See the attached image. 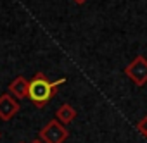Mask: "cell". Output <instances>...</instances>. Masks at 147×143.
<instances>
[{"instance_id": "obj_6", "label": "cell", "mask_w": 147, "mask_h": 143, "mask_svg": "<svg viewBox=\"0 0 147 143\" xmlns=\"http://www.w3.org/2000/svg\"><path fill=\"white\" fill-rule=\"evenodd\" d=\"M75 117H76V110L73 109L69 104H62L57 109V112H55V119L59 122H62V124H69Z\"/></svg>"}, {"instance_id": "obj_3", "label": "cell", "mask_w": 147, "mask_h": 143, "mask_svg": "<svg viewBox=\"0 0 147 143\" xmlns=\"http://www.w3.org/2000/svg\"><path fill=\"white\" fill-rule=\"evenodd\" d=\"M125 74L135 86H145L147 83V59L144 55L135 57L126 67H125Z\"/></svg>"}, {"instance_id": "obj_10", "label": "cell", "mask_w": 147, "mask_h": 143, "mask_svg": "<svg viewBox=\"0 0 147 143\" xmlns=\"http://www.w3.org/2000/svg\"><path fill=\"white\" fill-rule=\"evenodd\" d=\"M0 138H2V133H0Z\"/></svg>"}, {"instance_id": "obj_7", "label": "cell", "mask_w": 147, "mask_h": 143, "mask_svg": "<svg viewBox=\"0 0 147 143\" xmlns=\"http://www.w3.org/2000/svg\"><path fill=\"white\" fill-rule=\"evenodd\" d=\"M137 129H138V133H140V134H144V136L147 138V116L137 122Z\"/></svg>"}, {"instance_id": "obj_1", "label": "cell", "mask_w": 147, "mask_h": 143, "mask_svg": "<svg viewBox=\"0 0 147 143\" xmlns=\"http://www.w3.org/2000/svg\"><path fill=\"white\" fill-rule=\"evenodd\" d=\"M66 80L61 78L57 81H49V78L43 74V73H36L35 78L30 81V93H28V98L31 100V104L38 109L45 107L49 104V100L57 93V88L59 85H62Z\"/></svg>"}, {"instance_id": "obj_9", "label": "cell", "mask_w": 147, "mask_h": 143, "mask_svg": "<svg viewBox=\"0 0 147 143\" xmlns=\"http://www.w3.org/2000/svg\"><path fill=\"white\" fill-rule=\"evenodd\" d=\"M35 143H42V141H35Z\"/></svg>"}, {"instance_id": "obj_2", "label": "cell", "mask_w": 147, "mask_h": 143, "mask_svg": "<svg viewBox=\"0 0 147 143\" xmlns=\"http://www.w3.org/2000/svg\"><path fill=\"white\" fill-rule=\"evenodd\" d=\"M67 136H69L67 129L57 119L49 121L40 129V140H42V143H64L67 140Z\"/></svg>"}, {"instance_id": "obj_5", "label": "cell", "mask_w": 147, "mask_h": 143, "mask_svg": "<svg viewBox=\"0 0 147 143\" xmlns=\"http://www.w3.org/2000/svg\"><path fill=\"white\" fill-rule=\"evenodd\" d=\"M9 93H11L14 98H18V100L28 97V93H30V81H28L26 78H23V76H18V78L9 85Z\"/></svg>"}, {"instance_id": "obj_8", "label": "cell", "mask_w": 147, "mask_h": 143, "mask_svg": "<svg viewBox=\"0 0 147 143\" xmlns=\"http://www.w3.org/2000/svg\"><path fill=\"white\" fill-rule=\"evenodd\" d=\"M73 2H75V4H78V5H83V4L87 2V0H73Z\"/></svg>"}, {"instance_id": "obj_4", "label": "cell", "mask_w": 147, "mask_h": 143, "mask_svg": "<svg viewBox=\"0 0 147 143\" xmlns=\"http://www.w3.org/2000/svg\"><path fill=\"white\" fill-rule=\"evenodd\" d=\"M18 112H19L18 98H14L11 93L0 95V119L2 121H11Z\"/></svg>"}]
</instances>
